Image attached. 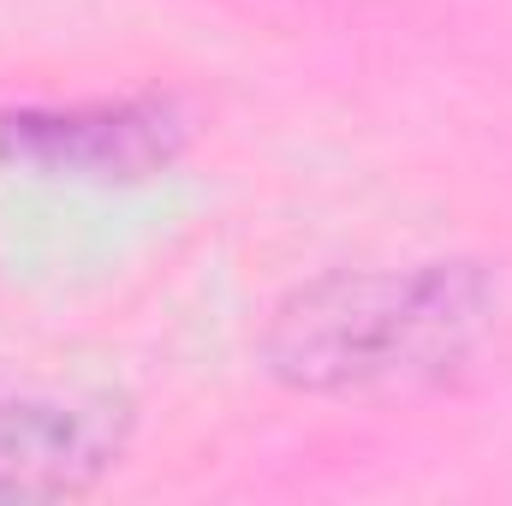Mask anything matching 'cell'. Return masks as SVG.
Instances as JSON below:
<instances>
[{
  "label": "cell",
  "instance_id": "3",
  "mask_svg": "<svg viewBox=\"0 0 512 506\" xmlns=\"http://www.w3.org/2000/svg\"><path fill=\"white\" fill-rule=\"evenodd\" d=\"M137 405L108 387L0 399V501H78L131 453Z\"/></svg>",
  "mask_w": 512,
  "mask_h": 506
},
{
  "label": "cell",
  "instance_id": "1",
  "mask_svg": "<svg viewBox=\"0 0 512 506\" xmlns=\"http://www.w3.org/2000/svg\"><path fill=\"white\" fill-rule=\"evenodd\" d=\"M501 274L477 256H417L298 280L256 328V364L304 399L441 387L489 346Z\"/></svg>",
  "mask_w": 512,
  "mask_h": 506
},
{
  "label": "cell",
  "instance_id": "2",
  "mask_svg": "<svg viewBox=\"0 0 512 506\" xmlns=\"http://www.w3.org/2000/svg\"><path fill=\"white\" fill-rule=\"evenodd\" d=\"M191 143L167 96L120 102H42L0 114V167L66 185H149L179 167Z\"/></svg>",
  "mask_w": 512,
  "mask_h": 506
}]
</instances>
